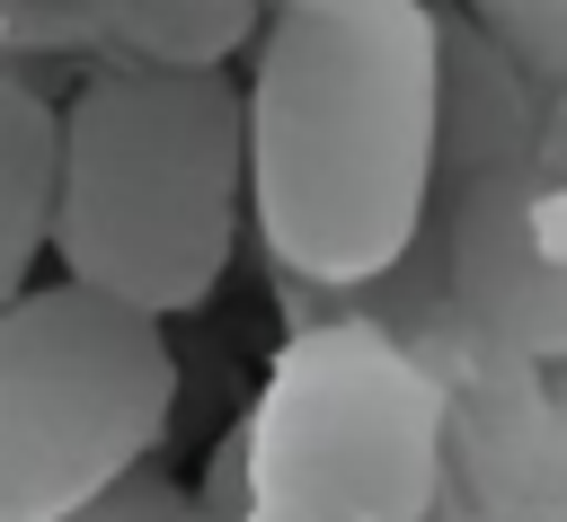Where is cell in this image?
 <instances>
[{
	"mask_svg": "<svg viewBox=\"0 0 567 522\" xmlns=\"http://www.w3.org/2000/svg\"><path fill=\"white\" fill-rule=\"evenodd\" d=\"M239 159L284 301L390 274L434 186V9L275 0L239 88Z\"/></svg>",
	"mask_w": 567,
	"mask_h": 522,
	"instance_id": "1",
	"label": "cell"
},
{
	"mask_svg": "<svg viewBox=\"0 0 567 522\" xmlns=\"http://www.w3.org/2000/svg\"><path fill=\"white\" fill-rule=\"evenodd\" d=\"M239 88L213 62H115L53 106V221L62 283L177 319L204 310L239 230Z\"/></svg>",
	"mask_w": 567,
	"mask_h": 522,
	"instance_id": "2",
	"label": "cell"
},
{
	"mask_svg": "<svg viewBox=\"0 0 567 522\" xmlns=\"http://www.w3.org/2000/svg\"><path fill=\"white\" fill-rule=\"evenodd\" d=\"M416 248L478 345L514 363L567 354V186L532 150V88L452 9H434V186Z\"/></svg>",
	"mask_w": 567,
	"mask_h": 522,
	"instance_id": "3",
	"label": "cell"
},
{
	"mask_svg": "<svg viewBox=\"0 0 567 522\" xmlns=\"http://www.w3.org/2000/svg\"><path fill=\"white\" fill-rule=\"evenodd\" d=\"M248 504L301 522H425L443 487V380L372 319H301L239 416ZM239 504V513H248Z\"/></svg>",
	"mask_w": 567,
	"mask_h": 522,
	"instance_id": "4",
	"label": "cell"
},
{
	"mask_svg": "<svg viewBox=\"0 0 567 522\" xmlns=\"http://www.w3.org/2000/svg\"><path fill=\"white\" fill-rule=\"evenodd\" d=\"M177 354L159 319L80 283L0 310V522H53L168 434Z\"/></svg>",
	"mask_w": 567,
	"mask_h": 522,
	"instance_id": "5",
	"label": "cell"
},
{
	"mask_svg": "<svg viewBox=\"0 0 567 522\" xmlns=\"http://www.w3.org/2000/svg\"><path fill=\"white\" fill-rule=\"evenodd\" d=\"M53 221V97L0 71V310L27 292Z\"/></svg>",
	"mask_w": 567,
	"mask_h": 522,
	"instance_id": "6",
	"label": "cell"
},
{
	"mask_svg": "<svg viewBox=\"0 0 567 522\" xmlns=\"http://www.w3.org/2000/svg\"><path fill=\"white\" fill-rule=\"evenodd\" d=\"M523 88H567V0H461L452 9Z\"/></svg>",
	"mask_w": 567,
	"mask_h": 522,
	"instance_id": "7",
	"label": "cell"
},
{
	"mask_svg": "<svg viewBox=\"0 0 567 522\" xmlns=\"http://www.w3.org/2000/svg\"><path fill=\"white\" fill-rule=\"evenodd\" d=\"M186 504V487L159 469V460H133L124 478H106L97 495H80L71 513H53V522H168Z\"/></svg>",
	"mask_w": 567,
	"mask_h": 522,
	"instance_id": "8",
	"label": "cell"
},
{
	"mask_svg": "<svg viewBox=\"0 0 567 522\" xmlns=\"http://www.w3.org/2000/svg\"><path fill=\"white\" fill-rule=\"evenodd\" d=\"M186 495H195V504H213V513H230V522H239V504H248V442H239V425H230V434H221V442H213V460H204V478H195V487H186Z\"/></svg>",
	"mask_w": 567,
	"mask_h": 522,
	"instance_id": "9",
	"label": "cell"
},
{
	"mask_svg": "<svg viewBox=\"0 0 567 522\" xmlns=\"http://www.w3.org/2000/svg\"><path fill=\"white\" fill-rule=\"evenodd\" d=\"M532 150L567 186V88H532Z\"/></svg>",
	"mask_w": 567,
	"mask_h": 522,
	"instance_id": "10",
	"label": "cell"
},
{
	"mask_svg": "<svg viewBox=\"0 0 567 522\" xmlns=\"http://www.w3.org/2000/svg\"><path fill=\"white\" fill-rule=\"evenodd\" d=\"M540 389H549V407L567 416V354H558V363H540Z\"/></svg>",
	"mask_w": 567,
	"mask_h": 522,
	"instance_id": "11",
	"label": "cell"
},
{
	"mask_svg": "<svg viewBox=\"0 0 567 522\" xmlns=\"http://www.w3.org/2000/svg\"><path fill=\"white\" fill-rule=\"evenodd\" d=\"M168 522H230V513H213V504H195V495H186V504H177Z\"/></svg>",
	"mask_w": 567,
	"mask_h": 522,
	"instance_id": "12",
	"label": "cell"
},
{
	"mask_svg": "<svg viewBox=\"0 0 567 522\" xmlns=\"http://www.w3.org/2000/svg\"><path fill=\"white\" fill-rule=\"evenodd\" d=\"M239 522H301V513H266V504H248V513H239Z\"/></svg>",
	"mask_w": 567,
	"mask_h": 522,
	"instance_id": "13",
	"label": "cell"
}]
</instances>
